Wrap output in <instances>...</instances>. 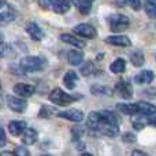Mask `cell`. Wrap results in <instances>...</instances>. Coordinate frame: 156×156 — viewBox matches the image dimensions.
Masks as SVG:
<instances>
[{"label": "cell", "instance_id": "1", "mask_svg": "<svg viewBox=\"0 0 156 156\" xmlns=\"http://www.w3.org/2000/svg\"><path fill=\"white\" fill-rule=\"evenodd\" d=\"M86 126L92 132H97L107 137H116L119 134L118 118L110 111H93L86 119Z\"/></svg>", "mask_w": 156, "mask_h": 156}, {"label": "cell", "instance_id": "2", "mask_svg": "<svg viewBox=\"0 0 156 156\" xmlns=\"http://www.w3.org/2000/svg\"><path fill=\"white\" fill-rule=\"evenodd\" d=\"M19 65H21V69L23 71L33 73V71L43 70V67L45 66V60L41 56H25L21 59Z\"/></svg>", "mask_w": 156, "mask_h": 156}, {"label": "cell", "instance_id": "3", "mask_svg": "<svg viewBox=\"0 0 156 156\" xmlns=\"http://www.w3.org/2000/svg\"><path fill=\"white\" fill-rule=\"evenodd\" d=\"M77 99L78 96H71V94L66 93V92H63L59 88H55L49 93V101H52L54 104H58V105H69L73 101H76Z\"/></svg>", "mask_w": 156, "mask_h": 156}, {"label": "cell", "instance_id": "4", "mask_svg": "<svg viewBox=\"0 0 156 156\" xmlns=\"http://www.w3.org/2000/svg\"><path fill=\"white\" fill-rule=\"evenodd\" d=\"M108 23H110V29L112 32H123L129 27V18L123 14H114V15L110 16L108 19Z\"/></svg>", "mask_w": 156, "mask_h": 156}, {"label": "cell", "instance_id": "5", "mask_svg": "<svg viewBox=\"0 0 156 156\" xmlns=\"http://www.w3.org/2000/svg\"><path fill=\"white\" fill-rule=\"evenodd\" d=\"M5 100H7L8 108H10L11 111H14V112L21 114V112H23L27 107V103L25 101V100L18 99V97H14V96H11V94H8V96L5 97Z\"/></svg>", "mask_w": 156, "mask_h": 156}, {"label": "cell", "instance_id": "6", "mask_svg": "<svg viewBox=\"0 0 156 156\" xmlns=\"http://www.w3.org/2000/svg\"><path fill=\"white\" fill-rule=\"evenodd\" d=\"M73 30H74V33H77V34L82 36L85 38H96V36H97L96 29L92 25H88V23H80Z\"/></svg>", "mask_w": 156, "mask_h": 156}, {"label": "cell", "instance_id": "7", "mask_svg": "<svg viewBox=\"0 0 156 156\" xmlns=\"http://www.w3.org/2000/svg\"><path fill=\"white\" fill-rule=\"evenodd\" d=\"M58 116L60 118H65V119H69L71 122H81L83 119V112L80 110H76V108H71V110H66V111H62V112H56Z\"/></svg>", "mask_w": 156, "mask_h": 156}, {"label": "cell", "instance_id": "8", "mask_svg": "<svg viewBox=\"0 0 156 156\" xmlns=\"http://www.w3.org/2000/svg\"><path fill=\"white\" fill-rule=\"evenodd\" d=\"M25 29H26V33L33 38V40L40 41V40H43V38H44L43 29H41V27L36 23V22H29V23L26 25V27H25Z\"/></svg>", "mask_w": 156, "mask_h": 156}, {"label": "cell", "instance_id": "9", "mask_svg": "<svg viewBox=\"0 0 156 156\" xmlns=\"http://www.w3.org/2000/svg\"><path fill=\"white\" fill-rule=\"evenodd\" d=\"M14 92H15V94H18V96L21 97H30L33 93H34V86L29 85V83H16L15 86H14Z\"/></svg>", "mask_w": 156, "mask_h": 156}, {"label": "cell", "instance_id": "10", "mask_svg": "<svg viewBox=\"0 0 156 156\" xmlns=\"http://www.w3.org/2000/svg\"><path fill=\"white\" fill-rule=\"evenodd\" d=\"M105 43L112 44V45H115V47H130L132 45V41L129 40L127 36H110V37L105 38Z\"/></svg>", "mask_w": 156, "mask_h": 156}, {"label": "cell", "instance_id": "11", "mask_svg": "<svg viewBox=\"0 0 156 156\" xmlns=\"http://www.w3.org/2000/svg\"><path fill=\"white\" fill-rule=\"evenodd\" d=\"M22 143L25 145H33V144L37 141V132L34 129H30V127H25V130L22 132Z\"/></svg>", "mask_w": 156, "mask_h": 156}, {"label": "cell", "instance_id": "12", "mask_svg": "<svg viewBox=\"0 0 156 156\" xmlns=\"http://www.w3.org/2000/svg\"><path fill=\"white\" fill-rule=\"evenodd\" d=\"M25 127H26V122L23 121H11L8 123V130L14 137H19L25 130Z\"/></svg>", "mask_w": 156, "mask_h": 156}, {"label": "cell", "instance_id": "13", "mask_svg": "<svg viewBox=\"0 0 156 156\" xmlns=\"http://www.w3.org/2000/svg\"><path fill=\"white\" fill-rule=\"evenodd\" d=\"M115 89L118 90V93L121 94L123 99H130L133 94L132 92V85H130L129 82H126V81H119L118 83H116Z\"/></svg>", "mask_w": 156, "mask_h": 156}, {"label": "cell", "instance_id": "14", "mask_svg": "<svg viewBox=\"0 0 156 156\" xmlns=\"http://www.w3.org/2000/svg\"><path fill=\"white\" fill-rule=\"evenodd\" d=\"M60 40H62L63 43H67V44H70V45L76 47V48H80V49L85 47V43H83L82 40L77 38L76 36L67 34V33H63V34H60Z\"/></svg>", "mask_w": 156, "mask_h": 156}, {"label": "cell", "instance_id": "15", "mask_svg": "<svg viewBox=\"0 0 156 156\" xmlns=\"http://www.w3.org/2000/svg\"><path fill=\"white\" fill-rule=\"evenodd\" d=\"M52 8L58 14H65L70 10V2L69 0H52Z\"/></svg>", "mask_w": 156, "mask_h": 156}, {"label": "cell", "instance_id": "16", "mask_svg": "<svg viewBox=\"0 0 156 156\" xmlns=\"http://www.w3.org/2000/svg\"><path fill=\"white\" fill-rule=\"evenodd\" d=\"M154 73L151 70H143L140 74L134 77V82L136 83H151L154 81Z\"/></svg>", "mask_w": 156, "mask_h": 156}, {"label": "cell", "instance_id": "17", "mask_svg": "<svg viewBox=\"0 0 156 156\" xmlns=\"http://www.w3.org/2000/svg\"><path fill=\"white\" fill-rule=\"evenodd\" d=\"M71 3H74V5H76L78 10H80L81 14L86 15V14L90 11L93 0H71Z\"/></svg>", "mask_w": 156, "mask_h": 156}, {"label": "cell", "instance_id": "18", "mask_svg": "<svg viewBox=\"0 0 156 156\" xmlns=\"http://www.w3.org/2000/svg\"><path fill=\"white\" fill-rule=\"evenodd\" d=\"M77 82H78V76L74 71H69V73H66L65 77H63V83H65V86L69 89L76 88Z\"/></svg>", "mask_w": 156, "mask_h": 156}, {"label": "cell", "instance_id": "19", "mask_svg": "<svg viewBox=\"0 0 156 156\" xmlns=\"http://www.w3.org/2000/svg\"><path fill=\"white\" fill-rule=\"evenodd\" d=\"M156 112V107L151 103L141 101L137 103V114H143V115H149V114Z\"/></svg>", "mask_w": 156, "mask_h": 156}, {"label": "cell", "instance_id": "20", "mask_svg": "<svg viewBox=\"0 0 156 156\" xmlns=\"http://www.w3.org/2000/svg\"><path fill=\"white\" fill-rule=\"evenodd\" d=\"M125 69H126V62H125V59H122V58H118L116 60H114V62L111 63V66H110L111 73H114V74L123 73Z\"/></svg>", "mask_w": 156, "mask_h": 156}, {"label": "cell", "instance_id": "21", "mask_svg": "<svg viewBox=\"0 0 156 156\" xmlns=\"http://www.w3.org/2000/svg\"><path fill=\"white\" fill-rule=\"evenodd\" d=\"M67 59H69V63H70V65L78 66L83 60V55H82V52H80V51H69Z\"/></svg>", "mask_w": 156, "mask_h": 156}, {"label": "cell", "instance_id": "22", "mask_svg": "<svg viewBox=\"0 0 156 156\" xmlns=\"http://www.w3.org/2000/svg\"><path fill=\"white\" fill-rule=\"evenodd\" d=\"M144 60H145V58H144V54L141 51H134L130 54V62L136 67H141L144 65Z\"/></svg>", "mask_w": 156, "mask_h": 156}, {"label": "cell", "instance_id": "23", "mask_svg": "<svg viewBox=\"0 0 156 156\" xmlns=\"http://www.w3.org/2000/svg\"><path fill=\"white\" fill-rule=\"evenodd\" d=\"M136 118H133V121H132V125H133V127H134L136 130H141V129H144L145 127V125L148 123L147 122V116L145 115H143V114H136Z\"/></svg>", "mask_w": 156, "mask_h": 156}, {"label": "cell", "instance_id": "24", "mask_svg": "<svg viewBox=\"0 0 156 156\" xmlns=\"http://www.w3.org/2000/svg\"><path fill=\"white\" fill-rule=\"evenodd\" d=\"M116 108L126 115H136L137 114V104H118Z\"/></svg>", "mask_w": 156, "mask_h": 156}, {"label": "cell", "instance_id": "25", "mask_svg": "<svg viewBox=\"0 0 156 156\" xmlns=\"http://www.w3.org/2000/svg\"><path fill=\"white\" fill-rule=\"evenodd\" d=\"M90 92L93 94H103V96H108V94L112 93V90H111V88H108V86H101V85H93L90 88Z\"/></svg>", "mask_w": 156, "mask_h": 156}, {"label": "cell", "instance_id": "26", "mask_svg": "<svg viewBox=\"0 0 156 156\" xmlns=\"http://www.w3.org/2000/svg\"><path fill=\"white\" fill-rule=\"evenodd\" d=\"M56 115V110L51 105H43L40 108V112H38V116L40 118H51V116Z\"/></svg>", "mask_w": 156, "mask_h": 156}, {"label": "cell", "instance_id": "27", "mask_svg": "<svg viewBox=\"0 0 156 156\" xmlns=\"http://www.w3.org/2000/svg\"><path fill=\"white\" fill-rule=\"evenodd\" d=\"M145 12L149 18L156 16V0H145Z\"/></svg>", "mask_w": 156, "mask_h": 156}, {"label": "cell", "instance_id": "28", "mask_svg": "<svg viewBox=\"0 0 156 156\" xmlns=\"http://www.w3.org/2000/svg\"><path fill=\"white\" fill-rule=\"evenodd\" d=\"M14 54V48L10 44H0V58L10 56Z\"/></svg>", "mask_w": 156, "mask_h": 156}, {"label": "cell", "instance_id": "29", "mask_svg": "<svg viewBox=\"0 0 156 156\" xmlns=\"http://www.w3.org/2000/svg\"><path fill=\"white\" fill-rule=\"evenodd\" d=\"M81 74H82V76H90L92 73H93L94 71V67H93V63L92 62H86L85 65L82 66V67H81Z\"/></svg>", "mask_w": 156, "mask_h": 156}, {"label": "cell", "instance_id": "30", "mask_svg": "<svg viewBox=\"0 0 156 156\" xmlns=\"http://www.w3.org/2000/svg\"><path fill=\"white\" fill-rule=\"evenodd\" d=\"M15 19V14L12 12H2L0 14V23H8Z\"/></svg>", "mask_w": 156, "mask_h": 156}, {"label": "cell", "instance_id": "31", "mask_svg": "<svg viewBox=\"0 0 156 156\" xmlns=\"http://www.w3.org/2000/svg\"><path fill=\"white\" fill-rule=\"evenodd\" d=\"M14 154L18 155V156H29L30 152L27 151L25 147H18V148H15V151H14Z\"/></svg>", "mask_w": 156, "mask_h": 156}, {"label": "cell", "instance_id": "32", "mask_svg": "<svg viewBox=\"0 0 156 156\" xmlns=\"http://www.w3.org/2000/svg\"><path fill=\"white\" fill-rule=\"evenodd\" d=\"M122 140H123L125 143H134L136 136L133 134V133H125V134L122 136Z\"/></svg>", "mask_w": 156, "mask_h": 156}, {"label": "cell", "instance_id": "33", "mask_svg": "<svg viewBox=\"0 0 156 156\" xmlns=\"http://www.w3.org/2000/svg\"><path fill=\"white\" fill-rule=\"evenodd\" d=\"M126 3L133 8V10H140L141 8V2L140 0H126Z\"/></svg>", "mask_w": 156, "mask_h": 156}, {"label": "cell", "instance_id": "34", "mask_svg": "<svg viewBox=\"0 0 156 156\" xmlns=\"http://www.w3.org/2000/svg\"><path fill=\"white\" fill-rule=\"evenodd\" d=\"M7 144V136H5L3 127H0V147H4Z\"/></svg>", "mask_w": 156, "mask_h": 156}, {"label": "cell", "instance_id": "35", "mask_svg": "<svg viewBox=\"0 0 156 156\" xmlns=\"http://www.w3.org/2000/svg\"><path fill=\"white\" fill-rule=\"evenodd\" d=\"M71 132H73V134H74V137H76V138H80L81 136L83 134V129L81 126H76L73 130H71Z\"/></svg>", "mask_w": 156, "mask_h": 156}, {"label": "cell", "instance_id": "36", "mask_svg": "<svg viewBox=\"0 0 156 156\" xmlns=\"http://www.w3.org/2000/svg\"><path fill=\"white\" fill-rule=\"evenodd\" d=\"M52 4V0H41V5H43L44 8H49Z\"/></svg>", "mask_w": 156, "mask_h": 156}, {"label": "cell", "instance_id": "37", "mask_svg": "<svg viewBox=\"0 0 156 156\" xmlns=\"http://www.w3.org/2000/svg\"><path fill=\"white\" fill-rule=\"evenodd\" d=\"M132 155H138V156H147V154H144V152H141V151H133V152H132Z\"/></svg>", "mask_w": 156, "mask_h": 156}, {"label": "cell", "instance_id": "38", "mask_svg": "<svg viewBox=\"0 0 156 156\" xmlns=\"http://www.w3.org/2000/svg\"><path fill=\"white\" fill-rule=\"evenodd\" d=\"M0 155H14V152H11V151H3Z\"/></svg>", "mask_w": 156, "mask_h": 156}, {"label": "cell", "instance_id": "39", "mask_svg": "<svg viewBox=\"0 0 156 156\" xmlns=\"http://www.w3.org/2000/svg\"><path fill=\"white\" fill-rule=\"evenodd\" d=\"M4 7V2H3V0H0V8H3Z\"/></svg>", "mask_w": 156, "mask_h": 156}, {"label": "cell", "instance_id": "40", "mask_svg": "<svg viewBox=\"0 0 156 156\" xmlns=\"http://www.w3.org/2000/svg\"><path fill=\"white\" fill-rule=\"evenodd\" d=\"M0 41H3V33L0 32Z\"/></svg>", "mask_w": 156, "mask_h": 156}, {"label": "cell", "instance_id": "41", "mask_svg": "<svg viewBox=\"0 0 156 156\" xmlns=\"http://www.w3.org/2000/svg\"><path fill=\"white\" fill-rule=\"evenodd\" d=\"M0 88H2V83H0Z\"/></svg>", "mask_w": 156, "mask_h": 156}]
</instances>
